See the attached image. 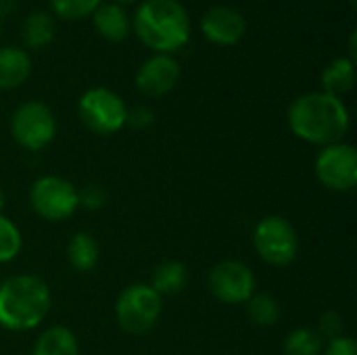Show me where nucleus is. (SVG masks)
<instances>
[{
    "instance_id": "1",
    "label": "nucleus",
    "mask_w": 357,
    "mask_h": 355,
    "mask_svg": "<svg viewBox=\"0 0 357 355\" xmlns=\"http://www.w3.org/2000/svg\"><path fill=\"white\" fill-rule=\"evenodd\" d=\"M287 121L299 140L324 149L328 144L343 142L349 132L351 117L341 98L326 92H307L291 103Z\"/></svg>"
},
{
    "instance_id": "2",
    "label": "nucleus",
    "mask_w": 357,
    "mask_h": 355,
    "mask_svg": "<svg viewBox=\"0 0 357 355\" xmlns=\"http://www.w3.org/2000/svg\"><path fill=\"white\" fill-rule=\"evenodd\" d=\"M52 295L44 278L15 274L0 282V326L10 333L38 328L50 312Z\"/></svg>"
},
{
    "instance_id": "3",
    "label": "nucleus",
    "mask_w": 357,
    "mask_h": 355,
    "mask_svg": "<svg viewBox=\"0 0 357 355\" xmlns=\"http://www.w3.org/2000/svg\"><path fill=\"white\" fill-rule=\"evenodd\" d=\"M132 27L140 42L157 54L182 48L190 38V17L178 0H144Z\"/></svg>"
},
{
    "instance_id": "4",
    "label": "nucleus",
    "mask_w": 357,
    "mask_h": 355,
    "mask_svg": "<svg viewBox=\"0 0 357 355\" xmlns=\"http://www.w3.org/2000/svg\"><path fill=\"white\" fill-rule=\"evenodd\" d=\"M163 312V297L149 282L126 287L115 301V320L126 335L142 337L151 333Z\"/></svg>"
},
{
    "instance_id": "5",
    "label": "nucleus",
    "mask_w": 357,
    "mask_h": 355,
    "mask_svg": "<svg viewBox=\"0 0 357 355\" xmlns=\"http://www.w3.org/2000/svg\"><path fill=\"white\" fill-rule=\"evenodd\" d=\"M251 241L261 262L272 268H287L297 259L299 234L284 216L272 213L261 218L253 228Z\"/></svg>"
},
{
    "instance_id": "6",
    "label": "nucleus",
    "mask_w": 357,
    "mask_h": 355,
    "mask_svg": "<svg viewBox=\"0 0 357 355\" xmlns=\"http://www.w3.org/2000/svg\"><path fill=\"white\" fill-rule=\"evenodd\" d=\"M77 115L84 128L98 136H111L128 123V107L123 98L102 86L90 88L82 94Z\"/></svg>"
},
{
    "instance_id": "7",
    "label": "nucleus",
    "mask_w": 357,
    "mask_h": 355,
    "mask_svg": "<svg viewBox=\"0 0 357 355\" xmlns=\"http://www.w3.org/2000/svg\"><path fill=\"white\" fill-rule=\"evenodd\" d=\"M29 205L46 222H65L79 209V195L69 180L42 176L29 188Z\"/></svg>"
},
{
    "instance_id": "8",
    "label": "nucleus",
    "mask_w": 357,
    "mask_h": 355,
    "mask_svg": "<svg viewBox=\"0 0 357 355\" xmlns=\"http://www.w3.org/2000/svg\"><path fill=\"white\" fill-rule=\"evenodd\" d=\"M10 134L21 149L31 153L42 151L56 136L54 113L40 100H27L15 109L10 117Z\"/></svg>"
},
{
    "instance_id": "9",
    "label": "nucleus",
    "mask_w": 357,
    "mask_h": 355,
    "mask_svg": "<svg viewBox=\"0 0 357 355\" xmlns=\"http://www.w3.org/2000/svg\"><path fill=\"white\" fill-rule=\"evenodd\" d=\"M316 180L331 192H351L357 186V151L354 144L337 142L320 149L314 161Z\"/></svg>"
},
{
    "instance_id": "10",
    "label": "nucleus",
    "mask_w": 357,
    "mask_h": 355,
    "mask_svg": "<svg viewBox=\"0 0 357 355\" xmlns=\"http://www.w3.org/2000/svg\"><path fill=\"white\" fill-rule=\"evenodd\" d=\"M207 287L220 303L243 305L257 293V278L247 264L238 259H224L211 268Z\"/></svg>"
},
{
    "instance_id": "11",
    "label": "nucleus",
    "mask_w": 357,
    "mask_h": 355,
    "mask_svg": "<svg viewBox=\"0 0 357 355\" xmlns=\"http://www.w3.org/2000/svg\"><path fill=\"white\" fill-rule=\"evenodd\" d=\"M201 31L215 46H232L245 36L247 19L232 6L215 4L201 17Z\"/></svg>"
},
{
    "instance_id": "12",
    "label": "nucleus",
    "mask_w": 357,
    "mask_h": 355,
    "mask_svg": "<svg viewBox=\"0 0 357 355\" xmlns=\"http://www.w3.org/2000/svg\"><path fill=\"white\" fill-rule=\"evenodd\" d=\"M180 82V65L169 54H155L146 59L136 71V88L146 96H163Z\"/></svg>"
},
{
    "instance_id": "13",
    "label": "nucleus",
    "mask_w": 357,
    "mask_h": 355,
    "mask_svg": "<svg viewBox=\"0 0 357 355\" xmlns=\"http://www.w3.org/2000/svg\"><path fill=\"white\" fill-rule=\"evenodd\" d=\"M31 73V61L19 46L0 48V90H13L21 86Z\"/></svg>"
},
{
    "instance_id": "14",
    "label": "nucleus",
    "mask_w": 357,
    "mask_h": 355,
    "mask_svg": "<svg viewBox=\"0 0 357 355\" xmlns=\"http://www.w3.org/2000/svg\"><path fill=\"white\" fill-rule=\"evenodd\" d=\"M161 297L165 295H178L186 289L188 285V268L186 264L178 259H167L161 262L153 268L151 272V282H149Z\"/></svg>"
},
{
    "instance_id": "15",
    "label": "nucleus",
    "mask_w": 357,
    "mask_h": 355,
    "mask_svg": "<svg viewBox=\"0 0 357 355\" xmlns=\"http://www.w3.org/2000/svg\"><path fill=\"white\" fill-rule=\"evenodd\" d=\"M31 355H79V343L71 328L56 324L36 339Z\"/></svg>"
},
{
    "instance_id": "16",
    "label": "nucleus",
    "mask_w": 357,
    "mask_h": 355,
    "mask_svg": "<svg viewBox=\"0 0 357 355\" xmlns=\"http://www.w3.org/2000/svg\"><path fill=\"white\" fill-rule=\"evenodd\" d=\"M65 255H67L69 266L75 272L86 274V272H92L98 266L100 249H98V243L94 241L92 234H88V232H75L69 239V243H67Z\"/></svg>"
},
{
    "instance_id": "17",
    "label": "nucleus",
    "mask_w": 357,
    "mask_h": 355,
    "mask_svg": "<svg viewBox=\"0 0 357 355\" xmlns=\"http://www.w3.org/2000/svg\"><path fill=\"white\" fill-rule=\"evenodd\" d=\"M92 19H94L96 31L109 42L123 40L132 27L126 10L119 4H98V8L92 13Z\"/></svg>"
},
{
    "instance_id": "18",
    "label": "nucleus",
    "mask_w": 357,
    "mask_h": 355,
    "mask_svg": "<svg viewBox=\"0 0 357 355\" xmlns=\"http://www.w3.org/2000/svg\"><path fill=\"white\" fill-rule=\"evenodd\" d=\"M322 92L341 98L343 94H347L354 88L356 82V63L347 56H339L335 59L324 71H322Z\"/></svg>"
},
{
    "instance_id": "19",
    "label": "nucleus",
    "mask_w": 357,
    "mask_h": 355,
    "mask_svg": "<svg viewBox=\"0 0 357 355\" xmlns=\"http://www.w3.org/2000/svg\"><path fill=\"white\" fill-rule=\"evenodd\" d=\"M56 33L54 19L44 10H33L25 17L21 27V38L29 48H44L52 42Z\"/></svg>"
},
{
    "instance_id": "20",
    "label": "nucleus",
    "mask_w": 357,
    "mask_h": 355,
    "mask_svg": "<svg viewBox=\"0 0 357 355\" xmlns=\"http://www.w3.org/2000/svg\"><path fill=\"white\" fill-rule=\"evenodd\" d=\"M324 339L316 328L299 326L291 331L282 341V354L284 355H322Z\"/></svg>"
},
{
    "instance_id": "21",
    "label": "nucleus",
    "mask_w": 357,
    "mask_h": 355,
    "mask_svg": "<svg viewBox=\"0 0 357 355\" xmlns=\"http://www.w3.org/2000/svg\"><path fill=\"white\" fill-rule=\"evenodd\" d=\"M245 305H247L249 320L255 326H261V328L274 326L280 320V316H282V310H280L278 299L272 297L270 293H255Z\"/></svg>"
},
{
    "instance_id": "22",
    "label": "nucleus",
    "mask_w": 357,
    "mask_h": 355,
    "mask_svg": "<svg viewBox=\"0 0 357 355\" xmlns=\"http://www.w3.org/2000/svg\"><path fill=\"white\" fill-rule=\"evenodd\" d=\"M23 249V234L19 226L4 213H0V264H10Z\"/></svg>"
},
{
    "instance_id": "23",
    "label": "nucleus",
    "mask_w": 357,
    "mask_h": 355,
    "mask_svg": "<svg viewBox=\"0 0 357 355\" xmlns=\"http://www.w3.org/2000/svg\"><path fill=\"white\" fill-rule=\"evenodd\" d=\"M100 0H50L52 10L67 21L84 19L98 8Z\"/></svg>"
},
{
    "instance_id": "24",
    "label": "nucleus",
    "mask_w": 357,
    "mask_h": 355,
    "mask_svg": "<svg viewBox=\"0 0 357 355\" xmlns=\"http://www.w3.org/2000/svg\"><path fill=\"white\" fill-rule=\"evenodd\" d=\"M320 337L324 341H331V339H337V337H343L345 333V322H343V316L335 310H328L320 316V322H318V328Z\"/></svg>"
},
{
    "instance_id": "25",
    "label": "nucleus",
    "mask_w": 357,
    "mask_h": 355,
    "mask_svg": "<svg viewBox=\"0 0 357 355\" xmlns=\"http://www.w3.org/2000/svg\"><path fill=\"white\" fill-rule=\"evenodd\" d=\"M322 355H357L356 341L347 335L326 341Z\"/></svg>"
},
{
    "instance_id": "26",
    "label": "nucleus",
    "mask_w": 357,
    "mask_h": 355,
    "mask_svg": "<svg viewBox=\"0 0 357 355\" xmlns=\"http://www.w3.org/2000/svg\"><path fill=\"white\" fill-rule=\"evenodd\" d=\"M77 195H79V207L86 209H100L107 201L105 192L98 186H88L86 190H77Z\"/></svg>"
},
{
    "instance_id": "27",
    "label": "nucleus",
    "mask_w": 357,
    "mask_h": 355,
    "mask_svg": "<svg viewBox=\"0 0 357 355\" xmlns=\"http://www.w3.org/2000/svg\"><path fill=\"white\" fill-rule=\"evenodd\" d=\"M153 121V113L146 107H136L134 111H128V123L136 126V128H144Z\"/></svg>"
},
{
    "instance_id": "28",
    "label": "nucleus",
    "mask_w": 357,
    "mask_h": 355,
    "mask_svg": "<svg viewBox=\"0 0 357 355\" xmlns=\"http://www.w3.org/2000/svg\"><path fill=\"white\" fill-rule=\"evenodd\" d=\"M15 6V0H0V15H8Z\"/></svg>"
},
{
    "instance_id": "29",
    "label": "nucleus",
    "mask_w": 357,
    "mask_h": 355,
    "mask_svg": "<svg viewBox=\"0 0 357 355\" xmlns=\"http://www.w3.org/2000/svg\"><path fill=\"white\" fill-rule=\"evenodd\" d=\"M4 203H6V195H4V190L0 188V213H2V209H4Z\"/></svg>"
},
{
    "instance_id": "30",
    "label": "nucleus",
    "mask_w": 357,
    "mask_h": 355,
    "mask_svg": "<svg viewBox=\"0 0 357 355\" xmlns=\"http://www.w3.org/2000/svg\"><path fill=\"white\" fill-rule=\"evenodd\" d=\"M117 2H123V4H128V2H136V0H117Z\"/></svg>"
}]
</instances>
